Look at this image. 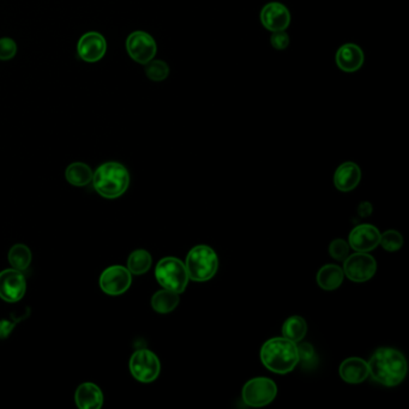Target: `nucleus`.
Instances as JSON below:
<instances>
[{
    "label": "nucleus",
    "instance_id": "obj_1",
    "mask_svg": "<svg viewBox=\"0 0 409 409\" xmlns=\"http://www.w3.org/2000/svg\"><path fill=\"white\" fill-rule=\"evenodd\" d=\"M369 374L385 386H396L405 379L408 371L405 358L396 349L379 348L373 353L369 362Z\"/></svg>",
    "mask_w": 409,
    "mask_h": 409
},
{
    "label": "nucleus",
    "instance_id": "obj_2",
    "mask_svg": "<svg viewBox=\"0 0 409 409\" xmlns=\"http://www.w3.org/2000/svg\"><path fill=\"white\" fill-rule=\"evenodd\" d=\"M261 360L271 372L285 374L299 364L297 342L286 337H274L262 346Z\"/></svg>",
    "mask_w": 409,
    "mask_h": 409
},
{
    "label": "nucleus",
    "instance_id": "obj_3",
    "mask_svg": "<svg viewBox=\"0 0 409 409\" xmlns=\"http://www.w3.org/2000/svg\"><path fill=\"white\" fill-rule=\"evenodd\" d=\"M94 189L101 197L114 200L124 195L130 185V174L119 162H106L92 174Z\"/></svg>",
    "mask_w": 409,
    "mask_h": 409
},
{
    "label": "nucleus",
    "instance_id": "obj_4",
    "mask_svg": "<svg viewBox=\"0 0 409 409\" xmlns=\"http://www.w3.org/2000/svg\"><path fill=\"white\" fill-rule=\"evenodd\" d=\"M185 267L189 279L193 281H208L216 274L219 258L212 248L207 245H197L186 257Z\"/></svg>",
    "mask_w": 409,
    "mask_h": 409
},
{
    "label": "nucleus",
    "instance_id": "obj_5",
    "mask_svg": "<svg viewBox=\"0 0 409 409\" xmlns=\"http://www.w3.org/2000/svg\"><path fill=\"white\" fill-rule=\"evenodd\" d=\"M157 282L165 289L181 294L189 283V275L184 263L176 257H166L155 269Z\"/></svg>",
    "mask_w": 409,
    "mask_h": 409
},
{
    "label": "nucleus",
    "instance_id": "obj_6",
    "mask_svg": "<svg viewBox=\"0 0 409 409\" xmlns=\"http://www.w3.org/2000/svg\"><path fill=\"white\" fill-rule=\"evenodd\" d=\"M276 395V384L270 378H252L243 388V401L250 407H264L271 403Z\"/></svg>",
    "mask_w": 409,
    "mask_h": 409
},
{
    "label": "nucleus",
    "instance_id": "obj_7",
    "mask_svg": "<svg viewBox=\"0 0 409 409\" xmlns=\"http://www.w3.org/2000/svg\"><path fill=\"white\" fill-rule=\"evenodd\" d=\"M130 371L136 381L152 383L160 374V360L152 350L138 349L130 359Z\"/></svg>",
    "mask_w": 409,
    "mask_h": 409
},
{
    "label": "nucleus",
    "instance_id": "obj_8",
    "mask_svg": "<svg viewBox=\"0 0 409 409\" xmlns=\"http://www.w3.org/2000/svg\"><path fill=\"white\" fill-rule=\"evenodd\" d=\"M343 274L353 282H366L372 279L377 270L376 260L366 252H357L346 258Z\"/></svg>",
    "mask_w": 409,
    "mask_h": 409
},
{
    "label": "nucleus",
    "instance_id": "obj_9",
    "mask_svg": "<svg viewBox=\"0 0 409 409\" xmlns=\"http://www.w3.org/2000/svg\"><path fill=\"white\" fill-rule=\"evenodd\" d=\"M126 51L131 59L138 64H148L157 56V42L148 32L137 30L126 39Z\"/></svg>",
    "mask_w": 409,
    "mask_h": 409
},
{
    "label": "nucleus",
    "instance_id": "obj_10",
    "mask_svg": "<svg viewBox=\"0 0 409 409\" xmlns=\"http://www.w3.org/2000/svg\"><path fill=\"white\" fill-rule=\"evenodd\" d=\"M133 283V274L123 265H112L100 276V287L104 293L116 297L124 294Z\"/></svg>",
    "mask_w": 409,
    "mask_h": 409
},
{
    "label": "nucleus",
    "instance_id": "obj_11",
    "mask_svg": "<svg viewBox=\"0 0 409 409\" xmlns=\"http://www.w3.org/2000/svg\"><path fill=\"white\" fill-rule=\"evenodd\" d=\"M27 282L22 271L6 269L0 273V298L6 303H16L25 297Z\"/></svg>",
    "mask_w": 409,
    "mask_h": 409
},
{
    "label": "nucleus",
    "instance_id": "obj_12",
    "mask_svg": "<svg viewBox=\"0 0 409 409\" xmlns=\"http://www.w3.org/2000/svg\"><path fill=\"white\" fill-rule=\"evenodd\" d=\"M107 52V41L97 32H85L77 44V54L85 63H97Z\"/></svg>",
    "mask_w": 409,
    "mask_h": 409
},
{
    "label": "nucleus",
    "instance_id": "obj_13",
    "mask_svg": "<svg viewBox=\"0 0 409 409\" xmlns=\"http://www.w3.org/2000/svg\"><path fill=\"white\" fill-rule=\"evenodd\" d=\"M349 246L358 252H369L376 249L381 240V233L372 225H359L349 234Z\"/></svg>",
    "mask_w": 409,
    "mask_h": 409
},
{
    "label": "nucleus",
    "instance_id": "obj_14",
    "mask_svg": "<svg viewBox=\"0 0 409 409\" xmlns=\"http://www.w3.org/2000/svg\"><path fill=\"white\" fill-rule=\"evenodd\" d=\"M261 20L270 32H280L288 28L291 15L288 8L280 3H269L261 13Z\"/></svg>",
    "mask_w": 409,
    "mask_h": 409
},
{
    "label": "nucleus",
    "instance_id": "obj_15",
    "mask_svg": "<svg viewBox=\"0 0 409 409\" xmlns=\"http://www.w3.org/2000/svg\"><path fill=\"white\" fill-rule=\"evenodd\" d=\"M336 64L345 73H355L364 64V52L357 44H343L337 51Z\"/></svg>",
    "mask_w": 409,
    "mask_h": 409
},
{
    "label": "nucleus",
    "instance_id": "obj_16",
    "mask_svg": "<svg viewBox=\"0 0 409 409\" xmlns=\"http://www.w3.org/2000/svg\"><path fill=\"white\" fill-rule=\"evenodd\" d=\"M361 181V171L354 162L342 164L335 172L334 183L338 191L348 193L355 189Z\"/></svg>",
    "mask_w": 409,
    "mask_h": 409
},
{
    "label": "nucleus",
    "instance_id": "obj_17",
    "mask_svg": "<svg viewBox=\"0 0 409 409\" xmlns=\"http://www.w3.org/2000/svg\"><path fill=\"white\" fill-rule=\"evenodd\" d=\"M75 402L80 409H100L104 405V393L94 383H83L77 388Z\"/></svg>",
    "mask_w": 409,
    "mask_h": 409
},
{
    "label": "nucleus",
    "instance_id": "obj_18",
    "mask_svg": "<svg viewBox=\"0 0 409 409\" xmlns=\"http://www.w3.org/2000/svg\"><path fill=\"white\" fill-rule=\"evenodd\" d=\"M340 376L346 383L359 384L369 377V365L360 358H348L340 365Z\"/></svg>",
    "mask_w": 409,
    "mask_h": 409
},
{
    "label": "nucleus",
    "instance_id": "obj_19",
    "mask_svg": "<svg viewBox=\"0 0 409 409\" xmlns=\"http://www.w3.org/2000/svg\"><path fill=\"white\" fill-rule=\"evenodd\" d=\"M343 277V270L338 265L326 264L318 271V286L325 291H334L342 285Z\"/></svg>",
    "mask_w": 409,
    "mask_h": 409
},
{
    "label": "nucleus",
    "instance_id": "obj_20",
    "mask_svg": "<svg viewBox=\"0 0 409 409\" xmlns=\"http://www.w3.org/2000/svg\"><path fill=\"white\" fill-rule=\"evenodd\" d=\"M179 301H181L179 294L172 292L169 289H162V291H159L154 294L153 298H152V306L157 313L165 315V313L172 312L173 310L177 309Z\"/></svg>",
    "mask_w": 409,
    "mask_h": 409
},
{
    "label": "nucleus",
    "instance_id": "obj_21",
    "mask_svg": "<svg viewBox=\"0 0 409 409\" xmlns=\"http://www.w3.org/2000/svg\"><path fill=\"white\" fill-rule=\"evenodd\" d=\"M92 169L83 162H73L65 171V178L73 186H85L92 181Z\"/></svg>",
    "mask_w": 409,
    "mask_h": 409
},
{
    "label": "nucleus",
    "instance_id": "obj_22",
    "mask_svg": "<svg viewBox=\"0 0 409 409\" xmlns=\"http://www.w3.org/2000/svg\"><path fill=\"white\" fill-rule=\"evenodd\" d=\"M306 331H307V324L305 319L300 316L289 317L282 326L283 337L293 342H300L305 337Z\"/></svg>",
    "mask_w": 409,
    "mask_h": 409
},
{
    "label": "nucleus",
    "instance_id": "obj_23",
    "mask_svg": "<svg viewBox=\"0 0 409 409\" xmlns=\"http://www.w3.org/2000/svg\"><path fill=\"white\" fill-rule=\"evenodd\" d=\"M8 262L13 269L25 271L32 263V251L27 245H13L8 251Z\"/></svg>",
    "mask_w": 409,
    "mask_h": 409
},
{
    "label": "nucleus",
    "instance_id": "obj_24",
    "mask_svg": "<svg viewBox=\"0 0 409 409\" xmlns=\"http://www.w3.org/2000/svg\"><path fill=\"white\" fill-rule=\"evenodd\" d=\"M152 263H153V260L148 251L136 250L128 256V271L133 275H143L150 269Z\"/></svg>",
    "mask_w": 409,
    "mask_h": 409
},
{
    "label": "nucleus",
    "instance_id": "obj_25",
    "mask_svg": "<svg viewBox=\"0 0 409 409\" xmlns=\"http://www.w3.org/2000/svg\"><path fill=\"white\" fill-rule=\"evenodd\" d=\"M145 75L149 80H154V82H161L165 80L169 75V65L166 64L165 61H149L148 64H145Z\"/></svg>",
    "mask_w": 409,
    "mask_h": 409
},
{
    "label": "nucleus",
    "instance_id": "obj_26",
    "mask_svg": "<svg viewBox=\"0 0 409 409\" xmlns=\"http://www.w3.org/2000/svg\"><path fill=\"white\" fill-rule=\"evenodd\" d=\"M298 355H299V362L304 369H315L318 364L317 355L310 343H301L298 346Z\"/></svg>",
    "mask_w": 409,
    "mask_h": 409
},
{
    "label": "nucleus",
    "instance_id": "obj_27",
    "mask_svg": "<svg viewBox=\"0 0 409 409\" xmlns=\"http://www.w3.org/2000/svg\"><path fill=\"white\" fill-rule=\"evenodd\" d=\"M379 244L386 251L395 252V251H398V250L401 249L402 245H403V238L396 231H386V232L381 234Z\"/></svg>",
    "mask_w": 409,
    "mask_h": 409
},
{
    "label": "nucleus",
    "instance_id": "obj_28",
    "mask_svg": "<svg viewBox=\"0 0 409 409\" xmlns=\"http://www.w3.org/2000/svg\"><path fill=\"white\" fill-rule=\"evenodd\" d=\"M17 44L11 37L0 39V61H8L16 56Z\"/></svg>",
    "mask_w": 409,
    "mask_h": 409
},
{
    "label": "nucleus",
    "instance_id": "obj_29",
    "mask_svg": "<svg viewBox=\"0 0 409 409\" xmlns=\"http://www.w3.org/2000/svg\"><path fill=\"white\" fill-rule=\"evenodd\" d=\"M330 256L336 261L343 262L349 255V245L342 239L334 240L329 246Z\"/></svg>",
    "mask_w": 409,
    "mask_h": 409
},
{
    "label": "nucleus",
    "instance_id": "obj_30",
    "mask_svg": "<svg viewBox=\"0 0 409 409\" xmlns=\"http://www.w3.org/2000/svg\"><path fill=\"white\" fill-rule=\"evenodd\" d=\"M288 44L289 37L286 34L285 30L274 32L273 37H271V46L274 49L283 51L288 47Z\"/></svg>",
    "mask_w": 409,
    "mask_h": 409
},
{
    "label": "nucleus",
    "instance_id": "obj_31",
    "mask_svg": "<svg viewBox=\"0 0 409 409\" xmlns=\"http://www.w3.org/2000/svg\"><path fill=\"white\" fill-rule=\"evenodd\" d=\"M16 326V322L8 321V319H1L0 321V340H4L6 337L10 336L13 330Z\"/></svg>",
    "mask_w": 409,
    "mask_h": 409
},
{
    "label": "nucleus",
    "instance_id": "obj_32",
    "mask_svg": "<svg viewBox=\"0 0 409 409\" xmlns=\"http://www.w3.org/2000/svg\"><path fill=\"white\" fill-rule=\"evenodd\" d=\"M372 213V205L365 202V203H361L360 207H359V215L362 217L369 216L370 214Z\"/></svg>",
    "mask_w": 409,
    "mask_h": 409
}]
</instances>
